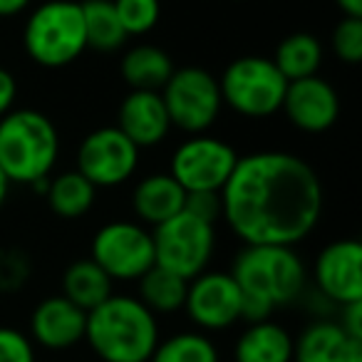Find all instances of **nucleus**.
<instances>
[{
	"label": "nucleus",
	"mask_w": 362,
	"mask_h": 362,
	"mask_svg": "<svg viewBox=\"0 0 362 362\" xmlns=\"http://www.w3.org/2000/svg\"><path fill=\"white\" fill-rule=\"evenodd\" d=\"M161 102L166 107L171 127L187 134H206V129L221 115V90L218 77L204 67H179L161 87Z\"/></svg>",
	"instance_id": "8"
},
{
	"label": "nucleus",
	"mask_w": 362,
	"mask_h": 362,
	"mask_svg": "<svg viewBox=\"0 0 362 362\" xmlns=\"http://www.w3.org/2000/svg\"><path fill=\"white\" fill-rule=\"evenodd\" d=\"M283 112L293 127L308 134H322L340 117V97L335 87L322 77H303V80L288 82L286 97H283Z\"/></svg>",
	"instance_id": "14"
},
{
	"label": "nucleus",
	"mask_w": 362,
	"mask_h": 362,
	"mask_svg": "<svg viewBox=\"0 0 362 362\" xmlns=\"http://www.w3.org/2000/svg\"><path fill=\"white\" fill-rule=\"evenodd\" d=\"M345 362H362V342H352Z\"/></svg>",
	"instance_id": "36"
},
{
	"label": "nucleus",
	"mask_w": 362,
	"mask_h": 362,
	"mask_svg": "<svg viewBox=\"0 0 362 362\" xmlns=\"http://www.w3.org/2000/svg\"><path fill=\"white\" fill-rule=\"evenodd\" d=\"M243 293L231 273L204 271L187 288L184 310L202 332L228 330L241 320Z\"/></svg>",
	"instance_id": "12"
},
{
	"label": "nucleus",
	"mask_w": 362,
	"mask_h": 362,
	"mask_svg": "<svg viewBox=\"0 0 362 362\" xmlns=\"http://www.w3.org/2000/svg\"><path fill=\"white\" fill-rule=\"evenodd\" d=\"M154 266L176 273L184 281L202 276L216 248V228L192 214L181 211L151 231Z\"/></svg>",
	"instance_id": "7"
},
{
	"label": "nucleus",
	"mask_w": 362,
	"mask_h": 362,
	"mask_svg": "<svg viewBox=\"0 0 362 362\" xmlns=\"http://www.w3.org/2000/svg\"><path fill=\"white\" fill-rule=\"evenodd\" d=\"M233 362H293V335L276 320L248 322L236 337Z\"/></svg>",
	"instance_id": "18"
},
{
	"label": "nucleus",
	"mask_w": 362,
	"mask_h": 362,
	"mask_svg": "<svg viewBox=\"0 0 362 362\" xmlns=\"http://www.w3.org/2000/svg\"><path fill=\"white\" fill-rule=\"evenodd\" d=\"M139 166V146L117 127H100L82 139L77 149V171L95 189L119 187Z\"/></svg>",
	"instance_id": "11"
},
{
	"label": "nucleus",
	"mask_w": 362,
	"mask_h": 362,
	"mask_svg": "<svg viewBox=\"0 0 362 362\" xmlns=\"http://www.w3.org/2000/svg\"><path fill=\"white\" fill-rule=\"evenodd\" d=\"M80 8L87 47L100 52H115L124 45L127 33L122 30L112 0H82Z\"/></svg>",
	"instance_id": "25"
},
{
	"label": "nucleus",
	"mask_w": 362,
	"mask_h": 362,
	"mask_svg": "<svg viewBox=\"0 0 362 362\" xmlns=\"http://www.w3.org/2000/svg\"><path fill=\"white\" fill-rule=\"evenodd\" d=\"M335 6L345 13V18H362V0H335Z\"/></svg>",
	"instance_id": "35"
},
{
	"label": "nucleus",
	"mask_w": 362,
	"mask_h": 362,
	"mask_svg": "<svg viewBox=\"0 0 362 362\" xmlns=\"http://www.w3.org/2000/svg\"><path fill=\"white\" fill-rule=\"evenodd\" d=\"M112 6H115V13L127 37L146 35L149 30H154L161 16L159 0H112Z\"/></svg>",
	"instance_id": "27"
},
{
	"label": "nucleus",
	"mask_w": 362,
	"mask_h": 362,
	"mask_svg": "<svg viewBox=\"0 0 362 362\" xmlns=\"http://www.w3.org/2000/svg\"><path fill=\"white\" fill-rule=\"evenodd\" d=\"M87 313L65 296H50L35 305L30 315V340L50 352L72 350L85 340Z\"/></svg>",
	"instance_id": "15"
},
{
	"label": "nucleus",
	"mask_w": 362,
	"mask_h": 362,
	"mask_svg": "<svg viewBox=\"0 0 362 362\" xmlns=\"http://www.w3.org/2000/svg\"><path fill=\"white\" fill-rule=\"evenodd\" d=\"M221 216L243 246L296 248L322 216V184L291 151H253L221 189Z\"/></svg>",
	"instance_id": "1"
},
{
	"label": "nucleus",
	"mask_w": 362,
	"mask_h": 362,
	"mask_svg": "<svg viewBox=\"0 0 362 362\" xmlns=\"http://www.w3.org/2000/svg\"><path fill=\"white\" fill-rule=\"evenodd\" d=\"M30 276V263L25 253L3 248L0 251V291H18Z\"/></svg>",
	"instance_id": "30"
},
{
	"label": "nucleus",
	"mask_w": 362,
	"mask_h": 362,
	"mask_svg": "<svg viewBox=\"0 0 362 362\" xmlns=\"http://www.w3.org/2000/svg\"><path fill=\"white\" fill-rule=\"evenodd\" d=\"M30 6V0H0V18H13Z\"/></svg>",
	"instance_id": "34"
},
{
	"label": "nucleus",
	"mask_w": 362,
	"mask_h": 362,
	"mask_svg": "<svg viewBox=\"0 0 362 362\" xmlns=\"http://www.w3.org/2000/svg\"><path fill=\"white\" fill-rule=\"evenodd\" d=\"M117 129L129 136L139 149L156 146L169 134L171 122L159 92L129 90L117 110Z\"/></svg>",
	"instance_id": "16"
},
{
	"label": "nucleus",
	"mask_w": 362,
	"mask_h": 362,
	"mask_svg": "<svg viewBox=\"0 0 362 362\" xmlns=\"http://www.w3.org/2000/svg\"><path fill=\"white\" fill-rule=\"evenodd\" d=\"M288 80L278 72L271 57L246 55L228 62L218 77L223 105L248 119H266L281 112Z\"/></svg>",
	"instance_id": "6"
},
{
	"label": "nucleus",
	"mask_w": 362,
	"mask_h": 362,
	"mask_svg": "<svg viewBox=\"0 0 362 362\" xmlns=\"http://www.w3.org/2000/svg\"><path fill=\"white\" fill-rule=\"evenodd\" d=\"M313 281L327 300L350 305L362 300V246L355 238L332 241L313 263Z\"/></svg>",
	"instance_id": "13"
},
{
	"label": "nucleus",
	"mask_w": 362,
	"mask_h": 362,
	"mask_svg": "<svg viewBox=\"0 0 362 362\" xmlns=\"http://www.w3.org/2000/svg\"><path fill=\"white\" fill-rule=\"evenodd\" d=\"M238 164V154L223 139L194 134L171 154L169 174L187 194L221 192Z\"/></svg>",
	"instance_id": "9"
},
{
	"label": "nucleus",
	"mask_w": 362,
	"mask_h": 362,
	"mask_svg": "<svg viewBox=\"0 0 362 362\" xmlns=\"http://www.w3.org/2000/svg\"><path fill=\"white\" fill-rule=\"evenodd\" d=\"M85 340L102 362H149L159 345V322L136 296L112 293L87 313Z\"/></svg>",
	"instance_id": "3"
},
{
	"label": "nucleus",
	"mask_w": 362,
	"mask_h": 362,
	"mask_svg": "<svg viewBox=\"0 0 362 362\" xmlns=\"http://www.w3.org/2000/svg\"><path fill=\"white\" fill-rule=\"evenodd\" d=\"M45 197H47V206H50V211L57 218L75 221V218L85 216L95 206L97 189L92 187L80 171L72 169L57 174L55 179H47Z\"/></svg>",
	"instance_id": "22"
},
{
	"label": "nucleus",
	"mask_w": 362,
	"mask_h": 362,
	"mask_svg": "<svg viewBox=\"0 0 362 362\" xmlns=\"http://www.w3.org/2000/svg\"><path fill=\"white\" fill-rule=\"evenodd\" d=\"M187 288L189 281H184V278H179L171 271H164L159 266H151L136 281V298L154 315H171V313L184 310Z\"/></svg>",
	"instance_id": "23"
},
{
	"label": "nucleus",
	"mask_w": 362,
	"mask_h": 362,
	"mask_svg": "<svg viewBox=\"0 0 362 362\" xmlns=\"http://www.w3.org/2000/svg\"><path fill=\"white\" fill-rule=\"evenodd\" d=\"M18 97V82L13 77V72H8L6 67H0V117H6L13 110Z\"/></svg>",
	"instance_id": "33"
},
{
	"label": "nucleus",
	"mask_w": 362,
	"mask_h": 362,
	"mask_svg": "<svg viewBox=\"0 0 362 362\" xmlns=\"http://www.w3.org/2000/svg\"><path fill=\"white\" fill-rule=\"evenodd\" d=\"M23 47L35 65L57 70L87 50L82 8L75 0H47L30 13L23 28Z\"/></svg>",
	"instance_id": "5"
},
{
	"label": "nucleus",
	"mask_w": 362,
	"mask_h": 362,
	"mask_svg": "<svg viewBox=\"0 0 362 362\" xmlns=\"http://www.w3.org/2000/svg\"><path fill=\"white\" fill-rule=\"evenodd\" d=\"M112 281L92 258H80L70 263L62 273V293L80 310L90 313L112 296Z\"/></svg>",
	"instance_id": "21"
},
{
	"label": "nucleus",
	"mask_w": 362,
	"mask_h": 362,
	"mask_svg": "<svg viewBox=\"0 0 362 362\" xmlns=\"http://www.w3.org/2000/svg\"><path fill=\"white\" fill-rule=\"evenodd\" d=\"M8 189H11V184H8V179L3 176V171H0V209H3V204H6V199H8Z\"/></svg>",
	"instance_id": "37"
},
{
	"label": "nucleus",
	"mask_w": 362,
	"mask_h": 362,
	"mask_svg": "<svg viewBox=\"0 0 362 362\" xmlns=\"http://www.w3.org/2000/svg\"><path fill=\"white\" fill-rule=\"evenodd\" d=\"M57 154L60 136L50 117L37 110H11L0 117V171L8 184L45 181Z\"/></svg>",
	"instance_id": "4"
},
{
	"label": "nucleus",
	"mask_w": 362,
	"mask_h": 362,
	"mask_svg": "<svg viewBox=\"0 0 362 362\" xmlns=\"http://www.w3.org/2000/svg\"><path fill=\"white\" fill-rule=\"evenodd\" d=\"M233 281L243 293L241 320H271L273 310L291 305L308 286L305 263L293 246H243L233 258Z\"/></svg>",
	"instance_id": "2"
},
{
	"label": "nucleus",
	"mask_w": 362,
	"mask_h": 362,
	"mask_svg": "<svg viewBox=\"0 0 362 362\" xmlns=\"http://www.w3.org/2000/svg\"><path fill=\"white\" fill-rule=\"evenodd\" d=\"M184 211L216 226L221 218V192H194L184 199Z\"/></svg>",
	"instance_id": "31"
},
{
	"label": "nucleus",
	"mask_w": 362,
	"mask_h": 362,
	"mask_svg": "<svg viewBox=\"0 0 362 362\" xmlns=\"http://www.w3.org/2000/svg\"><path fill=\"white\" fill-rule=\"evenodd\" d=\"M184 199H187V192L171 179L169 171L166 174H149L134 187L132 209L141 223L159 226V223L169 221L176 214L184 211Z\"/></svg>",
	"instance_id": "17"
},
{
	"label": "nucleus",
	"mask_w": 362,
	"mask_h": 362,
	"mask_svg": "<svg viewBox=\"0 0 362 362\" xmlns=\"http://www.w3.org/2000/svg\"><path fill=\"white\" fill-rule=\"evenodd\" d=\"M352 342L335 320H315L293 337V362H345Z\"/></svg>",
	"instance_id": "19"
},
{
	"label": "nucleus",
	"mask_w": 362,
	"mask_h": 362,
	"mask_svg": "<svg viewBox=\"0 0 362 362\" xmlns=\"http://www.w3.org/2000/svg\"><path fill=\"white\" fill-rule=\"evenodd\" d=\"M90 258L112 281H139L154 266L151 231L136 221H110L92 236Z\"/></svg>",
	"instance_id": "10"
},
{
	"label": "nucleus",
	"mask_w": 362,
	"mask_h": 362,
	"mask_svg": "<svg viewBox=\"0 0 362 362\" xmlns=\"http://www.w3.org/2000/svg\"><path fill=\"white\" fill-rule=\"evenodd\" d=\"M271 60L288 82H296L317 75L322 65V45L310 33H293L278 42Z\"/></svg>",
	"instance_id": "24"
},
{
	"label": "nucleus",
	"mask_w": 362,
	"mask_h": 362,
	"mask_svg": "<svg viewBox=\"0 0 362 362\" xmlns=\"http://www.w3.org/2000/svg\"><path fill=\"white\" fill-rule=\"evenodd\" d=\"M340 327L347 332L350 340L362 342V300L350 303V305H342V320Z\"/></svg>",
	"instance_id": "32"
},
{
	"label": "nucleus",
	"mask_w": 362,
	"mask_h": 362,
	"mask_svg": "<svg viewBox=\"0 0 362 362\" xmlns=\"http://www.w3.org/2000/svg\"><path fill=\"white\" fill-rule=\"evenodd\" d=\"M332 52L347 65L362 62V18H342L332 30Z\"/></svg>",
	"instance_id": "28"
},
{
	"label": "nucleus",
	"mask_w": 362,
	"mask_h": 362,
	"mask_svg": "<svg viewBox=\"0 0 362 362\" xmlns=\"http://www.w3.org/2000/svg\"><path fill=\"white\" fill-rule=\"evenodd\" d=\"M0 362H37L30 335L11 325H0Z\"/></svg>",
	"instance_id": "29"
},
{
	"label": "nucleus",
	"mask_w": 362,
	"mask_h": 362,
	"mask_svg": "<svg viewBox=\"0 0 362 362\" xmlns=\"http://www.w3.org/2000/svg\"><path fill=\"white\" fill-rule=\"evenodd\" d=\"M174 70L176 67L169 52H164L156 45L129 47L119 62V75L129 85V90L161 92V87L166 85Z\"/></svg>",
	"instance_id": "20"
},
{
	"label": "nucleus",
	"mask_w": 362,
	"mask_h": 362,
	"mask_svg": "<svg viewBox=\"0 0 362 362\" xmlns=\"http://www.w3.org/2000/svg\"><path fill=\"white\" fill-rule=\"evenodd\" d=\"M149 362H221V355L206 332L184 330L159 340Z\"/></svg>",
	"instance_id": "26"
}]
</instances>
